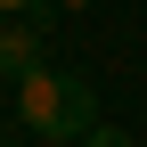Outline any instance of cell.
<instances>
[{"label":"cell","instance_id":"cell-1","mask_svg":"<svg viewBox=\"0 0 147 147\" xmlns=\"http://www.w3.org/2000/svg\"><path fill=\"white\" fill-rule=\"evenodd\" d=\"M16 115H25V131H41V139H90L98 131V90H90L82 74L33 65L25 82H16Z\"/></svg>","mask_w":147,"mask_h":147},{"label":"cell","instance_id":"cell-2","mask_svg":"<svg viewBox=\"0 0 147 147\" xmlns=\"http://www.w3.org/2000/svg\"><path fill=\"white\" fill-rule=\"evenodd\" d=\"M33 65H41V33H33V25H8V33H0V74L25 82Z\"/></svg>","mask_w":147,"mask_h":147},{"label":"cell","instance_id":"cell-3","mask_svg":"<svg viewBox=\"0 0 147 147\" xmlns=\"http://www.w3.org/2000/svg\"><path fill=\"white\" fill-rule=\"evenodd\" d=\"M82 147H131V139H123V131H106V123H98V131H90Z\"/></svg>","mask_w":147,"mask_h":147},{"label":"cell","instance_id":"cell-4","mask_svg":"<svg viewBox=\"0 0 147 147\" xmlns=\"http://www.w3.org/2000/svg\"><path fill=\"white\" fill-rule=\"evenodd\" d=\"M16 8H33V0H0V16H16Z\"/></svg>","mask_w":147,"mask_h":147},{"label":"cell","instance_id":"cell-5","mask_svg":"<svg viewBox=\"0 0 147 147\" xmlns=\"http://www.w3.org/2000/svg\"><path fill=\"white\" fill-rule=\"evenodd\" d=\"M57 8H90V0H57Z\"/></svg>","mask_w":147,"mask_h":147}]
</instances>
